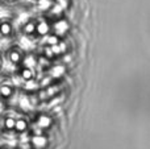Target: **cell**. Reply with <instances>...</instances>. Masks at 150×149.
<instances>
[{"label": "cell", "mask_w": 150, "mask_h": 149, "mask_svg": "<svg viewBox=\"0 0 150 149\" xmlns=\"http://www.w3.org/2000/svg\"><path fill=\"white\" fill-rule=\"evenodd\" d=\"M5 55H7L8 61H9L12 65H18V63H21V61L24 60L23 52H21L18 48H12V49H9L5 53Z\"/></svg>", "instance_id": "1"}, {"label": "cell", "mask_w": 150, "mask_h": 149, "mask_svg": "<svg viewBox=\"0 0 150 149\" xmlns=\"http://www.w3.org/2000/svg\"><path fill=\"white\" fill-rule=\"evenodd\" d=\"M13 32V26H12V23L7 18L4 20H0V37H9Z\"/></svg>", "instance_id": "2"}, {"label": "cell", "mask_w": 150, "mask_h": 149, "mask_svg": "<svg viewBox=\"0 0 150 149\" xmlns=\"http://www.w3.org/2000/svg\"><path fill=\"white\" fill-rule=\"evenodd\" d=\"M15 94V87L12 84H8V83H1L0 84V98L1 99H11Z\"/></svg>", "instance_id": "3"}, {"label": "cell", "mask_w": 150, "mask_h": 149, "mask_svg": "<svg viewBox=\"0 0 150 149\" xmlns=\"http://www.w3.org/2000/svg\"><path fill=\"white\" fill-rule=\"evenodd\" d=\"M15 121L16 118H13L12 115H4L1 120V127L4 131L9 132V131H15Z\"/></svg>", "instance_id": "4"}, {"label": "cell", "mask_w": 150, "mask_h": 149, "mask_svg": "<svg viewBox=\"0 0 150 149\" xmlns=\"http://www.w3.org/2000/svg\"><path fill=\"white\" fill-rule=\"evenodd\" d=\"M28 129V121L25 120L24 118H18L16 119L15 121V131L18 132V133H23Z\"/></svg>", "instance_id": "5"}, {"label": "cell", "mask_w": 150, "mask_h": 149, "mask_svg": "<svg viewBox=\"0 0 150 149\" xmlns=\"http://www.w3.org/2000/svg\"><path fill=\"white\" fill-rule=\"evenodd\" d=\"M37 123H38L40 127H42V128H45V127H49L50 124H52V119L49 118V116H40L38 119H37Z\"/></svg>", "instance_id": "6"}, {"label": "cell", "mask_w": 150, "mask_h": 149, "mask_svg": "<svg viewBox=\"0 0 150 149\" xmlns=\"http://www.w3.org/2000/svg\"><path fill=\"white\" fill-rule=\"evenodd\" d=\"M21 78L25 79L26 82H30L32 79H33V71H32V69L30 67L24 69V70L21 71Z\"/></svg>", "instance_id": "7"}, {"label": "cell", "mask_w": 150, "mask_h": 149, "mask_svg": "<svg viewBox=\"0 0 150 149\" xmlns=\"http://www.w3.org/2000/svg\"><path fill=\"white\" fill-rule=\"evenodd\" d=\"M33 144L36 148H44L45 144H46V139L42 136H36L33 139Z\"/></svg>", "instance_id": "8"}, {"label": "cell", "mask_w": 150, "mask_h": 149, "mask_svg": "<svg viewBox=\"0 0 150 149\" xmlns=\"http://www.w3.org/2000/svg\"><path fill=\"white\" fill-rule=\"evenodd\" d=\"M49 31V26H47L46 23H40L36 25V32H38L40 34H45Z\"/></svg>", "instance_id": "9"}, {"label": "cell", "mask_w": 150, "mask_h": 149, "mask_svg": "<svg viewBox=\"0 0 150 149\" xmlns=\"http://www.w3.org/2000/svg\"><path fill=\"white\" fill-rule=\"evenodd\" d=\"M24 31H25L26 34H32L33 32H36V24L33 23H26L25 28H24Z\"/></svg>", "instance_id": "10"}, {"label": "cell", "mask_w": 150, "mask_h": 149, "mask_svg": "<svg viewBox=\"0 0 150 149\" xmlns=\"http://www.w3.org/2000/svg\"><path fill=\"white\" fill-rule=\"evenodd\" d=\"M0 69H1V58H0Z\"/></svg>", "instance_id": "11"}, {"label": "cell", "mask_w": 150, "mask_h": 149, "mask_svg": "<svg viewBox=\"0 0 150 149\" xmlns=\"http://www.w3.org/2000/svg\"><path fill=\"white\" fill-rule=\"evenodd\" d=\"M7 1H15V0H7Z\"/></svg>", "instance_id": "12"}]
</instances>
